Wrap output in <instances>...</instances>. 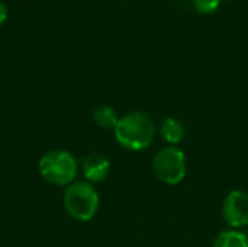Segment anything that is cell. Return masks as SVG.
Returning <instances> with one entry per match:
<instances>
[{"mask_svg": "<svg viewBox=\"0 0 248 247\" xmlns=\"http://www.w3.org/2000/svg\"><path fill=\"white\" fill-rule=\"evenodd\" d=\"M153 167L161 182L167 185H177L186 176V156L174 146L166 147L155 154Z\"/></svg>", "mask_w": 248, "mask_h": 247, "instance_id": "cell-4", "label": "cell"}, {"mask_svg": "<svg viewBox=\"0 0 248 247\" xmlns=\"http://www.w3.org/2000/svg\"><path fill=\"white\" fill-rule=\"evenodd\" d=\"M64 208L77 221H90L99 210V194L87 181H77L64 191Z\"/></svg>", "mask_w": 248, "mask_h": 247, "instance_id": "cell-3", "label": "cell"}, {"mask_svg": "<svg viewBox=\"0 0 248 247\" xmlns=\"http://www.w3.org/2000/svg\"><path fill=\"white\" fill-rule=\"evenodd\" d=\"M219 4L221 0H193V6L201 15H211L217 12Z\"/></svg>", "mask_w": 248, "mask_h": 247, "instance_id": "cell-10", "label": "cell"}, {"mask_svg": "<svg viewBox=\"0 0 248 247\" xmlns=\"http://www.w3.org/2000/svg\"><path fill=\"white\" fill-rule=\"evenodd\" d=\"M214 247H248V237L238 230L222 231L217 236Z\"/></svg>", "mask_w": 248, "mask_h": 247, "instance_id": "cell-9", "label": "cell"}, {"mask_svg": "<svg viewBox=\"0 0 248 247\" xmlns=\"http://www.w3.org/2000/svg\"><path fill=\"white\" fill-rule=\"evenodd\" d=\"M38 172L42 179L55 186H68L74 182L78 166L74 156L67 150L45 153L38 162Z\"/></svg>", "mask_w": 248, "mask_h": 247, "instance_id": "cell-2", "label": "cell"}, {"mask_svg": "<svg viewBox=\"0 0 248 247\" xmlns=\"http://www.w3.org/2000/svg\"><path fill=\"white\" fill-rule=\"evenodd\" d=\"M93 121L97 127L103 128V130H115L119 118L116 111L109 106V105H99L94 111H93Z\"/></svg>", "mask_w": 248, "mask_h": 247, "instance_id": "cell-8", "label": "cell"}, {"mask_svg": "<svg viewBox=\"0 0 248 247\" xmlns=\"http://www.w3.org/2000/svg\"><path fill=\"white\" fill-rule=\"evenodd\" d=\"M81 172L89 183L103 182L110 172V162L100 153H92L83 160Z\"/></svg>", "mask_w": 248, "mask_h": 247, "instance_id": "cell-6", "label": "cell"}, {"mask_svg": "<svg viewBox=\"0 0 248 247\" xmlns=\"http://www.w3.org/2000/svg\"><path fill=\"white\" fill-rule=\"evenodd\" d=\"M6 19H7V7H6V4L0 0V26L6 22Z\"/></svg>", "mask_w": 248, "mask_h": 247, "instance_id": "cell-11", "label": "cell"}, {"mask_svg": "<svg viewBox=\"0 0 248 247\" xmlns=\"http://www.w3.org/2000/svg\"><path fill=\"white\" fill-rule=\"evenodd\" d=\"M222 217L232 229L248 226V195L243 191H232L222 204Z\"/></svg>", "mask_w": 248, "mask_h": 247, "instance_id": "cell-5", "label": "cell"}, {"mask_svg": "<svg viewBox=\"0 0 248 247\" xmlns=\"http://www.w3.org/2000/svg\"><path fill=\"white\" fill-rule=\"evenodd\" d=\"M116 141L126 150L140 151L153 144L155 124L153 118L142 111H132L119 118L115 127Z\"/></svg>", "mask_w": 248, "mask_h": 247, "instance_id": "cell-1", "label": "cell"}, {"mask_svg": "<svg viewBox=\"0 0 248 247\" xmlns=\"http://www.w3.org/2000/svg\"><path fill=\"white\" fill-rule=\"evenodd\" d=\"M160 132H161V137L171 146H176L179 143L183 141L185 138V127L183 124L173 118V116H169V118H164L163 122H161V127H160Z\"/></svg>", "mask_w": 248, "mask_h": 247, "instance_id": "cell-7", "label": "cell"}]
</instances>
